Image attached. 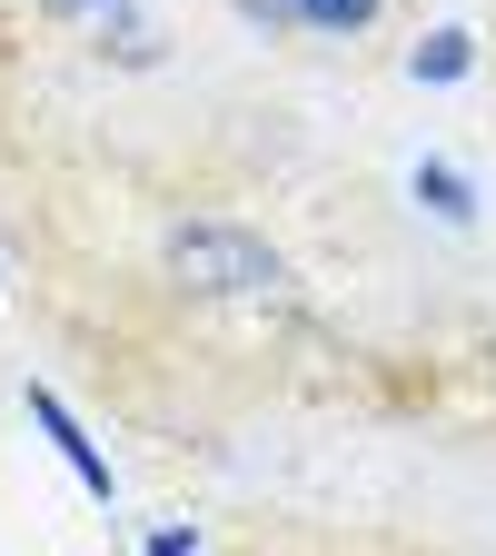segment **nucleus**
Here are the masks:
<instances>
[{"mask_svg":"<svg viewBox=\"0 0 496 556\" xmlns=\"http://www.w3.org/2000/svg\"><path fill=\"white\" fill-rule=\"evenodd\" d=\"M60 11H100V21H129V0H60Z\"/></svg>","mask_w":496,"mask_h":556,"instance_id":"obj_8","label":"nucleus"},{"mask_svg":"<svg viewBox=\"0 0 496 556\" xmlns=\"http://www.w3.org/2000/svg\"><path fill=\"white\" fill-rule=\"evenodd\" d=\"M239 11H249L258 30H298V0H239Z\"/></svg>","mask_w":496,"mask_h":556,"instance_id":"obj_6","label":"nucleus"},{"mask_svg":"<svg viewBox=\"0 0 496 556\" xmlns=\"http://www.w3.org/2000/svg\"><path fill=\"white\" fill-rule=\"evenodd\" d=\"M407 70H417V80H437V90H447V80H467V70H476V40H467V30H428V40L407 50Z\"/></svg>","mask_w":496,"mask_h":556,"instance_id":"obj_4","label":"nucleus"},{"mask_svg":"<svg viewBox=\"0 0 496 556\" xmlns=\"http://www.w3.org/2000/svg\"><path fill=\"white\" fill-rule=\"evenodd\" d=\"M378 11H387V0H298V30H318V40H358Z\"/></svg>","mask_w":496,"mask_h":556,"instance_id":"obj_5","label":"nucleus"},{"mask_svg":"<svg viewBox=\"0 0 496 556\" xmlns=\"http://www.w3.org/2000/svg\"><path fill=\"white\" fill-rule=\"evenodd\" d=\"M407 189H417V208H437L447 229H467V219H476V189H467L447 160H417V179H407Z\"/></svg>","mask_w":496,"mask_h":556,"instance_id":"obj_3","label":"nucleus"},{"mask_svg":"<svg viewBox=\"0 0 496 556\" xmlns=\"http://www.w3.org/2000/svg\"><path fill=\"white\" fill-rule=\"evenodd\" d=\"M30 417H40V438H50L60 457H69V477H80L90 497H110V457H100V447L80 438V417L60 407V388H40V378H30Z\"/></svg>","mask_w":496,"mask_h":556,"instance_id":"obj_2","label":"nucleus"},{"mask_svg":"<svg viewBox=\"0 0 496 556\" xmlns=\"http://www.w3.org/2000/svg\"><path fill=\"white\" fill-rule=\"evenodd\" d=\"M160 268L189 299H268L278 278H289V258H278L258 229H239V219H179L160 239Z\"/></svg>","mask_w":496,"mask_h":556,"instance_id":"obj_1","label":"nucleus"},{"mask_svg":"<svg viewBox=\"0 0 496 556\" xmlns=\"http://www.w3.org/2000/svg\"><path fill=\"white\" fill-rule=\"evenodd\" d=\"M150 556H199V527H160V536H150Z\"/></svg>","mask_w":496,"mask_h":556,"instance_id":"obj_7","label":"nucleus"}]
</instances>
